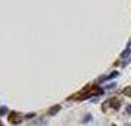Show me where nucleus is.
<instances>
[{"instance_id":"2","label":"nucleus","mask_w":131,"mask_h":126,"mask_svg":"<svg viewBox=\"0 0 131 126\" xmlns=\"http://www.w3.org/2000/svg\"><path fill=\"white\" fill-rule=\"evenodd\" d=\"M119 106H121V100H119V98H116V97H113V98H111L107 103H105V104H103V111H105V110H107V107H112V108H115V110H118Z\"/></svg>"},{"instance_id":"5","label":"nucleus","mask_w":131,"mask_h":126,"mask_svg":"<svg viewBox=\"0 0 131 126\" xmlns=\"http://www.w3.org/2000/svg\"><path fill=\"white\" fill-rule=\"evenodd\" d=\"M90 120H91V114H85L83 119V123H89Z\"/></svg>"},{"instance_id":"3","label":"nucleus","mask_w":131,"mask_h":126,"mask_svg":"<svg viewBox=\"0 0 131 126\" xmlns=\"http://www.w3.org/2000/svg\"><path fill=\"white\" fill-rule=\"evenodd\" d=\"M59 110H60V106H59V104H58V106H53V107L49 110V114H50V116H53V114H56Z\"/></svg>"},{"instance_id":"9","label":"nucleus","mask_w":131,"mask_h":126,"mask_svg":"<svg viewBox=\"0 0 131 126\" xmlns=\"http://www.w3.org/2000/svg\"><path fill=\"white\" fill-rule=\"evenodd\" d=\"M0 126H3V123H2V122H0Z\"/></svg>"},{"instance_id":"1","label":"nucleus","mask_w":131,"mask_h":126,"mask_svg":"<svg viewBox=\"0 0 131 126\" xmlns=\"http://www.w3.org/2000/svg\"><path fill=\"white\" fill-rule=\"evenodd\" d=\"M7 120H9L10 123H13V125H18V123H21V122L24 120V117H22V114L18 113V111H10L9 116H7Z\"/></svg>"},{"instance_id":"8","label":"nucleus","mask_w":131,"mask_h":126,"mask_svg":"<svg viewBox=\"0 0 131 126\" xmlns=\"http://www.w3.org/2000/svg\"><path fill=\"white\" fill-rule=\"evenodd\" d=\"M125 111H127V113H131V106H128V107H127V110H125Z\"/></svg>"},{"instance_id":"6","label":"nucleus","mask_w":131,"mask_h":126,"mask_svg":"<svg viewBox=\"0 0 131 126\" xmlns=\"http://www.w3.org/2000/svg\"><path fill=\"white\" fill-rule=\"evenodd\" d=\"M6 113H7V108L6 107H2V108H0V116H5Z\"/></svg>"},{"instance_id":"7","label":"nucleus","mask_w":131,"mask_h":126,"mask_svg":"<svg viewBox=\"0 0 131 126\" xmlns=\"http://www.w3.org/2000/svg\"><path fill=\"white\" fill-rule=\"evenodd\" d=\"M34 116H36L34 113H30V114H27V116H25V119H30V117H34Z\"/></svg>"},{"instance_id":"4","label":"nucleus","mask_w":131,"mask_h":126,"mask_svg":"<svg viewBox=\"0 0 131 126\" xmlns=\"http://www.w3.org/2000/svg\"><path fill=\"white\" fill-rule=\"evenodd\" d=\"M122 94L127 97H131V87H127V88H124L122 90Z\"/></svg>"},{"instance_id":"10","label":"nucleus","mask_w":131,"mask_h":126,"mask_svg":"<svg viewBox=\"0 0 131 126\" xmlns=\"http://www.w3.org/2000/svg\"><path fill=\"white\" fill-rule=\"evenodd\" d=\"M112 126H115V125H112Z\"/></svg>"}]
</instances>
